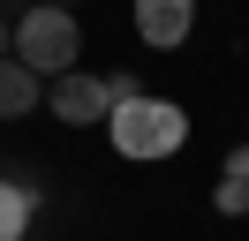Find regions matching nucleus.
<instances>
[{
  "instance_id": "nucleus-1",
  "label": "nucleus",
  "mask_w": 249,
  "mask_h": 241,
  "mask_svg": "<svg viewBox=\"0 0 249 241\" xmlns=\"http://www.w3.org/2000/svg\"><path fill=\"white\" fill-rule=\"evenodd\" d=\"M16 60L38 75V83L68 75V68L83 60V23H76V8H53V0L23 8V23H16Z\"/></svg>"
},
{
  "instance_id": "nucleus-2",
  "label": "nucleus",
  "mask_w": 249,
  "mask_h": 241,
  "mask_svg": "<svg viewBox=\"0 0 249 241\" xmlns=\"http://www.w3.org/2000/svg\"><path fill=\"white\" fill-rule=\"evenodd\" d=\"M106 136L121 158H174L189 143V113L174 98H136V105H113L106 113Z\"/></svg>"
},
{
  "instance_id": "nucleus-3",
  "label": "nucleus",
  "mask_w": 249,
  "mask_h": 241,
  "mask_svg": "<svg viewBox=\"0 0 249 241\" xmlns=\"http://www.w3.org/2000/svg\"><path fill=\"white\" fill-rule=\"evenodd\" d=\"M46 105H53V120H68V128H98V120L113 113L106 75H83V68L53 75V83H46Z\"/></svg>"
},
{
  "instance_id": "nucleus-4",
  "label": "nucleus",
  "mask_w": 249,
  "mask_h": 241,
  "mask_svg": "<svg viewBox=\"0 0 249 241\" xmlns=\"http://www.w3.org/2000/svg\"><path fill=\"white\" fill-rule=\"evenodd\" d=\"M189 30H196V0H136V38L143 45H181Z\"/></svg>"
},
{
  "instance_id": "nucleus-5",
  "label": "nucleus",
  "mask_w": 249,
  "mask_h": 241,
  "mask_svg": "<svg viewBox=\"0 0 249 241\" xmlns=\"http://www.w3.org/2000/svg\"><path fill=\"white\" fill-rule=\"evenodd\" d=\"M38 98H46V83H38L23 60H0V120H23Z\"/></svg>"
},
{
  "instance_id": "nucleus-6",
  "label": "nucleus",
  "mask_w": 249,
  "mask_h": 241,
  "mask_svg": "<svg viewBox=\"0 0 249 241\" xmlns=\"http://www.w3.org/2000/svg\"><path fill=\"white\" fill-rule=\"evenodd\" d=\"M23 226H31V189L0 181V241H23Z\"/></svg>"
},
{
  "instance_id": "nucleus-7",
  "label": "nucleus",
  "mask_w": 249,
  "mask_h": 241,
  "mask_svg": "<svg viewBox=\"0 0 249 241\" xmlns=\"http://www.w3.org/2000/svg\"><path fill=\"white\" fill-rule=\"evenodd\" d=\"M212 204L227 211V219H249V189H234V181H219V189H212Z\"/></svg>"
},
{
  "instance_id": "nucleus-8",
  "label": "nucleus",
  "mask_w": 249,
  "mask_h": 241,
  "mask_svg": "<svg viewBox=\"0 0 249 241\" xmlns=\"http://www.w3.org/2000/svg\"><path fill=\"white\" fill-rule=\"evenodd\" d=\"M227 181H234V189H249V143L227 151Z\"/></svg>"
},
{
  "instance_id": "nucleus-9",
  "label": "nucleus",
  "mask_w": 249,
  "mask_h": 241,
  "mask_svg": "<svg viewBox=\"0 0 249 241\" xmlns=\"http://www.w3.org/2000/svg\"><path fill=\"white\" fill-rule=\"evenodd\" d=\"M0 60H16V30H8V23H0Z\"/></svg>"
},
{
  "instance_id": "nucleus-10",
  "label": "nucleus",
  "mask_w": 249,
  "mask_h": 241,
  "mask_svg": "<svg viewBox=\"0 0 249 241\" xmlns=\"http://www.w3.org/2000/svg\"><path fill=\"white\" fill-rule=\"evenodd\" d=\"M53 8H68V0H53Z\"/></svg>"
}]
</instances>
